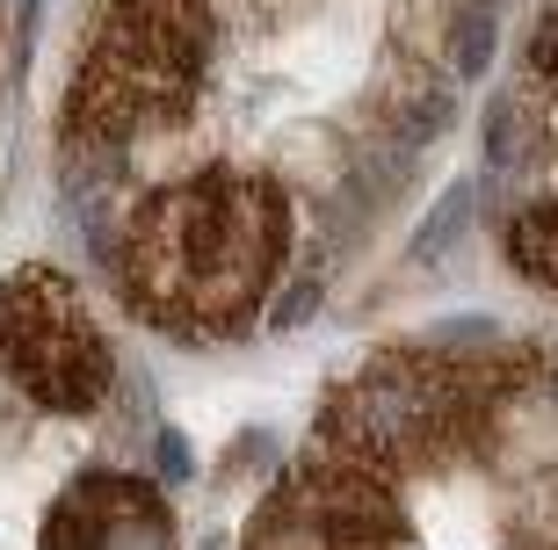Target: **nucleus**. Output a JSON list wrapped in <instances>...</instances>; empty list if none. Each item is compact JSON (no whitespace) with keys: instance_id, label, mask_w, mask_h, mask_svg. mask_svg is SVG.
Instances as JSON below:
<instances>
[{"instance_id":"f03ea898","label":"nucleus","mask_w":558,"mask_h":550,"mask_svg":"<svg viewBox=\"0 0 558 550\" xmlns=\"http://www.w3.org/2000/svg\"><path fill=\"white\" fill-rule=\"evenodd\" d=\"M544 384V347L500 341L486 355L457 347H385L319 399L312 442L363 456L385 478H428L472 456L515 399Z\"/></svg>"},{"instance_id":"9b49d317","label":"nucleus","mask_w":558,"mask_h":550,"mask_svg":"<svg viewBox=\"0 0 558 550\" xmlns=\"http://www.w3.org/2000/svg\"><path fill=\"white\" fill-rule=\"evenodd\" d=\"M530 550H558V492H551V500H544V536H537V543H530Z\"/></svg>"},{"instance_id":"20e7f679","label":"nucleus","mask_w":558,"mask_h":550,"mask_svg":"<svg viewBox=\"0 0 558 550\" xmlns=\"http://www.w3.org/2000/svg\"><path fill=\"white\" fill-rule=\"evenodd\" d=\"M0 363L37 413H95L117 384V347L87 290L51 261L0 276Z\"/></svg>"},{"instance_id":"423d86ee","label":"nucleus","mask_w":558,"mask_h":550,"mask_svg":"<svg viewBox=\"0 0 558 550\" xmlns=\"http://www.w3.org/2000/svg\"><path fill=\"white\" fill-rule=\"evenodd\" d=\"M37 550H182L167 486L138 470H81L65 478L37 529Z\"/></svg>"},{"instance_id":"f257e3e1","label":"nucleus","mask_w":558,"mask_h":550,"mask_svg":"<svg viewBox=\"0 0 558 550\" xmlns=\"http://www.w3.org/2000/svg\"><path fill=\"white\" fill-rule=\"evenodd\" d=\"M298 210L262 167H204L153 188L117 240V290L167 341H240L276 305Z\"/></svg>"},{"instance_id":"39448f33","label":"nucleus","mask_w":558,"mask_h":550,"mask_svg":"<svg viewBox=\"0 0 558 550\" xmlns=\"http://www.w3.org/2000/svg\"><path fill=\"white\" fill-rule=\"evenodd\" d=\"M407 543H414L407 486L327 442H312L240 529V550H407Z\"/></svg>"},{"instance_id":"9d476101","label":"nucleus","mask_w":558,"mask_h":550,"mask_svg":"<svg viewBox=\"0 0 558 550\" xmlns=\"http://www.w3.org/2000/svg\"><path fill=\"white\" fill-rule=\"evenodd\" d=\"M160 478H167V486H182V478H189V449H182L174 428H160Z\"/></svg>"},{"instance_id":"0eeeda50","label":"nucleus","mask_w":558,"mask_h":550,"mask_svg":"<svg viewBox=\"0 0 558 550\" xmlns=\"http://www.w3.org/2000/svg\"><path fill=\"white\" fill-rule=\"evenodd\" d=\"M500 246H508V268H515L522 283L558 297V196H537V204L508 210Z\"/></svg>"},{"instance_id":"6e6552de","label":"nucleus","mask_w":558,"mask_h":550,"mask_svg":"<svg viewBox=\"0 0 558 550\" xmlns=\"http://www.w3.org/2000/svg\"><path fill=\"white\" fill-rule=\"evenodd\" d=\"M530 73L558 95V0H537V22H530Z\"/></svg>"},{"instance_id":"1a4fd4ad","label":"nucleus","mask_w":558,"mask_h":550,"mask_svg":"<svg viewBox=\"0 0 558 550\" xmlns=\"http://www.w3.org/2000/svg\"><path fill=\"white\" fill-rule=\"evenodd\" d=\"M464 204H472V188L457 182L450 196H442V218H428V232L414 240V261H428L435 246H450V240H457V224H464Z\"/></svg>"},{"instance_id":"7ed1b4c3","label":"nucleus","mask_w":558,"mask_h":550,"mask_svg":"<svg viewBox=\"0 0 558 550\" xmlns=\"http://www.w3.org/2000/svg\"><path fill=\"white\" fill-rule=\"evenodd\" d=\"M210 81V0H102L59 109L65 152H124L174 131Z\"/></svg>"}]
</instances>
